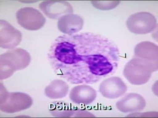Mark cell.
Segmentation results:
<instances>
[{
  "label": "cell",
  "mask_w": 158,
  "mask_h": 118,
  "mask_svg": "<svg viewBox=\"0 0 158 118\" xmlns=\"http://www.w3.org/2000/svg\"><path fill=\"white\" fill-rule=\"evenodd\" d=\"M55 73L72 84H94L115 73L120 52L113 41L92 33L64 34L48 54Z\"/></svg>",
  "instance_id": "6da1fadb"
},
{
  "label": "cell",
  "mask_w": 158,
  "mask_h": 118,
  "mask_svg": "<svg viewBox=\"0 0 158 118\" xmlns=\"http://www.w3.org/2000/svg\"><path fill=\"white\" fill-rule=\"evenodd\" d=\"M29 53L22 48L10 49L0 56V79L4 80L13 75L15 71L22 70L29 65Z\"/></svg>",
  "instance_id": "7a4b0ae2"
},
{
  "label": "cell",
  "mask_w": 158,
  "mask_h": 118,
  "mask_svg": "<svg viewBox=\"0 0 158 118\" xmlns=\"http://www.w3.org/2000/svg\"><path fill=\"white\" fill-rule=\"evenodd\" d=\"M32 97L22 92H9L2 83L0 84V110L14 113L27 109L33 104Z\"/></svg>",
  "instance_id": "3957f363"
},
{
  "label": "cell",
  "mask_w": 158,
  "mask_h": 118,
  "mask_svg": "<svg viewBox=\"0 0 158 118\" xmlns=\"http://www.w3.org/2000/svg\"><path fill=\"white\" fill-rule=\"evenodd\" d=\"M158 66L145 63L133 58L127 62L123 69V75L127 81L134 85L147 83L152 73L158 70Z\"/></svg>",
  "instance_id": "277c9868"
},
{
  "label": "cell",
  "mask_w": 158,
  "mask_h": 118,
  "mask_svg": "<svg viewBox=\"0 0 158 118\" xmlns=\"http://www.w3.org/2000/svg\"><path fill=\"white\" fill-rule=\"evenodd\" d=\"M126 25L131 33L145 34L155 30L157 26V21L155 16L150 12H139L131 15Z\"/></svg>",
  "instance_id": "5b68a950"
},
{
  "label": "cell",
  "mask_w": 158,
  "mask_h": 118,
  "mask_svg": "<svg viewBox=\"0 0 158 118\" xmlns=\"http://www.w3.org/2000/svg\"><path fill=\"white\" fill-rule=\"evenodd\" d=\"M18 23L27 30L36 31L46 23V18L38 10L31 7L21 8L16 14Z\"/></svg>",
  "instance_id": "8992f818"
},
{
  "label": "cell",
  "mask_w": 158,
  "mask_h": 118,
  "mask_svg": "<svg viewBox=\"0 0 158 118\" xmlns=\"http://www.w3.org/2000/svg\"><path fill=\"white\" fill-rule=\"evenodd\" d=\"M22 34L5 20H0V47L3 49H14L22 41Z\"/></svg>",
  "instance_id": "52a82bcc"
},
{
  "label": "cell",
  "mask_w": 158,
  "mask_h": 118,
  "mask_svg": "<svg viewBox=\"0 0 158 118\" xmlns=\"http://www.w3.org/2000/svg\"><path fill=\"white\" fill-rule=\"evenodd\" d=\"M39 7L47 17L52 19H59L65 15L73 14L74 11L71 5L64 1L42 2Z\"/></svg>",
  "instance_id": "ba28073f"
},
{
  "label": "cell",
  "mask_w": 158,
  "mask_h": 118,
  "mask_svg": "<svg viewBox=\"0 0 158 118\" xmlns=\"http://www.w3.org/2000/svg\"><path fill=\"white\" fill-rule=\"evenodd\" d=\"M99 91L103 97L113 100L124 95L127 91V86L121 78L111 77L100 83Z\"/></svg>",
  "instance_id": "9c48e42d"
},
{
  "label": "cell",
  "mask_w": 158,
  "mask_h": 118,
  "mask_svg": "<svg viewBox=\"0 0 158 118\" xmlns=\"http://www.w3.org/2000/svg\"><path fill=\"white\" fill-rule=\"evenodd\" d=\"M49 111L52 115L58 118L94 117L91 113L85 110L74 108L63 101H55L49 105Z\"/></svg>",
  "instance_id": "30bf717a"
},
{
  "label": "cell",
  "mask_w": 158,
  "mask_h": 118,
  "mask_svg": "<svg viewBox=\"0 0 158 118\" xmlns=\"http://www.w3.org/2000/svg\"><path fill=\"white\" fill-rule=\"evenodd\" d=\"M133 58L158 66V45L152 42H141L135 47Z\"/></svg>",
  "instance_id": "8fae6325"
},
{
  "label": "cell",
  "mask_w": 158,
  "mask_h": 118,
  "mask_svg": "<svg viewBox=\"0 0 158 118\" xmlns=\"http://www.w3.org/2000/svg\"><path fill=\"white\" fill-rule=\"evenodd\" d=\"M146 105L145 100L142 96L137 93H128L116 103V107L123 113L140 111L144 109Z\"/></svg>",
  "instance_id": "7c38bea8"
},
{
  "label": "cell",
  "mask_w": 158,
  "mask_h": 118,
  "mask_svg": "<svg viewBox=\"0 0 158 118\" xmlns=\"http://www.w3.org/2000/svg\"><path fill=\"white\" fill-rule=\"evenodd\" d=\"M97 92L93 87L86 84L75 86L69 93L71 100L77 104L89 105L95 100Z\"/></svg>",
  "instance_id": "4fadbf2b"
},
{
  "label": "cell",
  "mask_w": 158,
  "mask_h": 118,
  "mask_svg": "<svg viewBox=\"0 0 158 118\" xmlns=\"http://www.w3.org/2000/svg\"><path fill=\"white\" fill-rule=\"evenodd\" d=\"M84 24L83 18L78 14H68L62 16L57 22L59 31L67 35L75 34L80 32Z\"/></svg>",
  "instance_id": "5bb4252c"
},
{
  "label": "cell",
  "mask_w": 158,
  "mask_h": 118,
  "mask_svg": "<svg viewBox=\"0 0 158 118\" xmlns=\"http://www.w3.org/2000/svg\"><path fill=\"white\" fill-rule=\"evenodd\" d=\"M69 90V85L61 79L52 81L44 89V93L51 99H60L65 97Z\"/></svg>",
  "instance_id": "9a60e30c"
},
{
  "label": "cell",
  "mask_w": 158,
  "mask_h": 118,
  "mask_svg": "<svg viewBox=\"0 0 158 118\" xmlns=\"http://www.w3.org/2000/svg\"><path fill=\"white\" fill-rule=\"evenodd\" d=\"M94 7L98 10H110L115 9L118 6L120 1H93L91 2Z\"/></svg>",
  "instance_id": "2e32d148"
}]
</instances>
